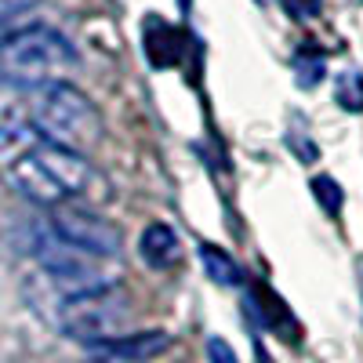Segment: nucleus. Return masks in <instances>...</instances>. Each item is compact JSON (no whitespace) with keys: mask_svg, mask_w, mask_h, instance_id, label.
Segmentation results:
<instances>
[{"mask_svg":"<svg viewBox=\"0 0 363 363\" xmlns=\"http://www.w3.org/2000/svg\"><path fill=\"white\" fill-rule=\"evenodd\" d=\"M33 258L40 262L44 277L55 284L58 294H77V291H95L116 284V265L109 255H95L87 247H77L62 240L48 222L33 236Z\"/></svg>","mask_w":363,"mask_h":363,"instance_id":"39448f33","label":"nucleus"},{"mask_svg":"<svg viewBox=\"0 0 363 363\" xmlns=\"http://www.w3.org/2000/svg\"><path fill=\"white\" fill-rule=\"evenodd\" d=\"M200 258H203V269H207V277L215 280V284H222V287H236L240 284V265L222 251V247H215V244H203L200 247Z\"/></svg>","mask_w":363,"mask_h":363,"instance_id":"1a4fd4ad","label":"nucleus"},{"mask_svg":"<svg viewBox=\"0 0 363 363\" xmlns=\"http://www.w3.org/2000/svg\"><path fill=\"white\" fill-rule=\"evenodd\" d=\"M313 193H316V200L330 211V215H338V211H342L345 193H342V186H338L330 174H316V178H313Z\"/></svg>","mask_w":363,"mask_h":363,"instance_id":"9b49d317","label":"nucleus"},{"mask_svg":"<svg viewBox=\"0 0 363 363\" xmlns=\"http://www.w3.org/2000/svg\"><path fill=\"white\" fill-rule=\"evenodd\" d=\"M84 363H131V359H116V356H91V359H84Z\"/></svg>","mask_w":363,"mask_h":363,"instance_id":"dca6fc26","label":"nucleus"},{"mask_svg":"<svg viewBox=\"0 0 363 363\" xmlns=\"http://www.w3.org/2000/svg\"><path fill=\"white\" fill-rule=\"evenodd\" d=\"M258 4H269V0H258Z\"/></svg>","mask_w":363,"mask_h":363,"instance_id":"f3484780","label":"nucleus"},{"mask_svg":"<svg viewBox=\"0 0 363 363\" xmlns=\"http://www.w3.org/2000/svg\"><path fill=\"white\" fill-rule=\"evenodd\" d=\"M207 363H240V359H236V352L225 338H211L207 342Z\"/></svg>","mask_w":363,"mask_h":363,"instance_id":"4468645a","label":"nucleus"},{"mask_svg":"<svg viewBox=\"0 0 363 363\" xmlns=\"http://www.w3.org/2000/svg\"><path fill=\"white\" fill-rule=\"evenodd\" d=\"M48 225L62 240H69V244H77V247L95 251V255L116 258V251H120V229L113 222H106L102 215H95V211L58 203V207H51Z\"/></svg>","mask_w":363,"mask_h":363,"instance_id":"423d86ee","label":"nucleus"},{"mask_svg":"<svg viewBox=\"0 0 363 363\" xmlns=\"http://www.w3.org/2000/svg\"><path fill=\"white\" fill-rule=\"evenodd\" d=\"M138 255L145 258L149 269H171L182 255V244H178V236L171 225L164 222H153V225H145L142 236H138Z\"/></svg>","mask_w":363,"mask_h":363,"instance_id":"6e6552de","label":"nucleus"},{"mask_svg":"<svg viewBox=\"0 0 363 363\" xmlns=\"http://www.w3.org/2000/svg\"><path fill=\"white\" fill-rule=\"evenodd\" d=\"M335 99H338L342 109L359 113V109H363V73H356V69L342 73L338 84H335Z\"/></svg>","mask_w":363,"mask_h":363,"instance_id":"9d476101","label":"nucleus"},{"mask_svg":"<svg viewBox=\"0 0 363 363\" xmlns=\"http://www.w3.org/2000/svg\"><path fill=\"white\" fill-rule=\"evenodd\" d=\"M294 73L301 77L306 87H313L320 80V73H323V55L320 51H298L294 55Z\"/></svg>","mask_w":363,"mask_h":363,"instance_id":"f8f14e48","label":"nucleus"},{"mask_svg":"<svg viewBox=\"0 0 363 363\" xmlns=\"http://www.w3.org/2000/svg\"><path fill=\"white\" fill-rule=\"evenodd\" d=\"M0 131H37L77 153H91L102 142V116L69 80L22 84L0 77Z\"/></svg>","mask_w":363,"mask_h":363,"instance_id":"f03ea898","label":"nucleus"},{"mask_svg":"<svg viewBox=\"0 0 363 363\" xmlns=\"http://www.w3.org/2000/svg\"><path fill=\"white\" fill-rule=\"evenodd\" d=\"M22 4H26V0H0V26H4V22H8V18H11L18 8H22Z\"/></svg>","mask_w":363,"mask_h":363,"instance_id":"2eb2a0df","label":"nucleus"},{"mask_svg":"<svg viewBox=\"0 0 363 363\" xmlns=\"http://www.w3.org/2000/svg\"><path fill=\"white\" fill-rule=\"evenodd\" d=\"M80 55L77 48L51 26H29L15 29L0 40V77L22 80V84H48L66 80L77 73Z\"/></svg>","mask_w":363,"mask_h":363,"instance_id":"7ed1b4c3","label":"nucleus"},{"mask_svg":"<svg viewBox=\"0 0 363 363\" xmlns=\"http://www.w3.org/2000/svg\"><path fill=\"white\" fill-rule=\"evenodd\" d=\"M280 4L287 8L291 18L306 22V18H316V15H320V4H323V0H280Z\"/></svg>","mask_w":363,"mask_h":363,"instance_id":"ddd939ff","label":"nucleus"},{"mask_svg":"<svg viewBox=\"0 0 363 363\" xmlns=\"http://www.w3.org/2000/svg\"><path fill=\"white\" fill-rule=\"evenodd\" d=\"M84 153L37 131H0V186L37 207H58L95 186Z\"/></svg>","mask_w":363,"mask_h":363,"instance_id":"f257e3e1","label":"nucleus"},{"mask_svg":"<svg viewBox=\"0 0 363 363\" xmlns=\"http://www.w3.org/2000/svg\"><path fill=\"white\" fill-rule=\"evenodd\" d=\"M167 345H171V338L164 335V330H128L124 338H113L106 345H95L91 352L116 356V359H131V363H145V359L160 356Z\"/></svg>","mask_w":363,"mask_h":363,"instance_id":"0eeeda50","label":"nucleus"},{"mask_svg":"<svg viewBox=\"0 0 363 363\" xmlns=\"http://www.w3.org/2000/svg\"><path fill=\"white\" fill-rule=\"evenodd\" d=\"M131 301L120 291V284L95 287V291H77V294H58L55 323L62 335L84 345H106L113 338H124L131 330Z\"/></svg>","mask_w":363,"mask_h":363,"instance_id":"20e7f679","label":"nucleus"}]
</instances>
